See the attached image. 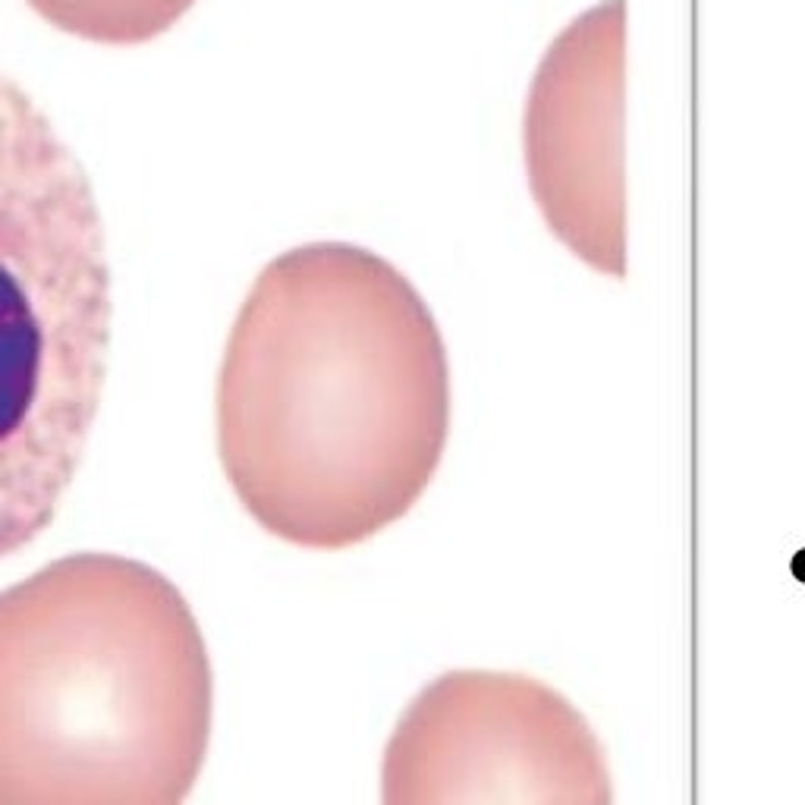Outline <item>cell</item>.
<instances>
[{"instance_id": "cell-3", "label": "cell", "mask_w": 805, "mask_h": 805, "mask_svg": "<svg viewBox=\"0 0 805 805\" xmlns=\"http://www.w3.org/2000/svg\"><path fill=\"white\" fill-rule=\"evenodd\" d=\"M110 268L89 176L0 70V560L54 520L98 412Z\"/></svg>"}, {"instance_id": "cell-2", "label": "cell", "mask_w": 805, "mask_h": 805, "mask_svg": "<svg viewBox=\"0 0 805 805\" xmlns=\"http://www.w3.org/2000/svg\"><path fill=\"white\" fill-rule=\"evenodd\" d=\"M214 679L149 563L73 553L0 592V805H183Z\"/></svg>"}, {"instance_id": "cell-5", "label": "cell", "mask_w": 805, "mask_h": 805, "mask_svg": "<svg viewBox=\"0 0 805 805\" xmlns=\"http://www.w3.org/2000/svg\"><path fill=\"white\" fill-rule=\"evenodd\" d=\"M196 0H28L54 28L98 45H142L167 32Z\"/></svg>"}, {"instance_id": "cell-4", "label": "cell", "mask_w": 805, "mask_h": 805, "mask_svg": "<svg viewBox=\"0 0 805 805\" xmlns=\"http://www.w3.org/2000/svg\"><path fill=\"white\" fill-rule=\"evenodd\" d=\"M381 805H610L598 736L551 686L456 670L402 711Z\"/></svg>"}, {"instance_id": "cell-6", "label": "cell", "mask_w": 805, "mask_h": 805, "mask_svg": "<svg viewBox=\"0 0 805 805\" xmlns=\"http://www.w3.org/2000/svg\"><path fill=\"white\" fill-rule=\"evenodd\" d=\"M793 573H796L800 582H805V548L793 557Z\"/></svg>"}, {"instance_id": "cell-1", "label": "cell", "mask_w": 805, "mask_h": 805, "mask_svg": "<svg viewBox=\"0 0 805 805\" xmlns=\"http://www.w3.org/2000/svg\"><path fill=\"white\" fill-rule=\"evenodd\" d=\"M451 428L425 300L381 255L315 243L255 277L226 340L218 447L258 526L352 548L422 498Z\"/></svg>"}]
</instances>
